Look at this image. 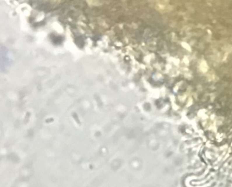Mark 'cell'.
I'll return each mask as SVG.
<instances>
[{
	"instance_id": "1",
	"label": "cell",
	"mask_w": 232,
	"mask_h": 187,
	"mask_svg": "<svg viewBox=\"0 0 232 187\" xmlns=\"http://www.w3.org/2000/svg\"><path fill=\"white\" fill-rule=\"evenodd\" d=\"M200 67V70L203 72H207L208 69H209V67L207 65V63L205 60L201 62Z\"/></svg>"
},
{
	"instance_id": "3",
	"label": "cell",
	"mask_w": 232,
	"mask_h": 187,
	"mask_svg": "<svg viewBox=\"0 0 232 187\" xmlns=\"http://www.w3.org/2000/svg\"><path fill=\"white\" fill-rule=\"evenodd\" d=\"M29 115H30V113L29 112H28L26 117H25V124H27V123L29 119Z\"/></svg>"
},
{
	"instance_id": "2",
	"label": "cell",
	"mask_w": 232,
	"mask_h": 187,
	"mask_svg": "<svg viewBox=\"0 0 232 187\" xmlns=\"http://www.w3.org/2000/svg\"><path fill=\"white\" fill-rule=\"evenodd\" d=\"M72 116H73V117H74L75 121H76V122L78 124L80 125H81V122H80L79 119V117H78V115H77V113L75 112L72 113Z\"/></svg>"
},
{
	"instance_id": "5",
	"label": "cell",
	"mask_w": 232,
	"mask_h": 187,
	"mask_svg": "<svg viewBox=\"0 0 232 187\" xmlns=\"http://www.w3.org/2000/svg\"><path fill=\"white\" fill-rule=\"evenodd\" d=\"M207 31H208V32L209 33L210 35H211V34H212V33H211V31H210V29H208Z\"/></svg>"
},
{
	"instance_id": "4",
	"label": "cell",
	"mask_w": 232,
	"mask_h": 187,
	"mask_svg": "<svg viewBox=\"0 0 232 187\" xmlns=\"http://www.w3.org/2000/svg\"><path fill=\"white\" fill-rule=\"evenodd\" d=\"M228 53H226V54H225L224 57V59H223V61H224L227 59V57L228 56Z\"/></svg>"
}]
</instances>
